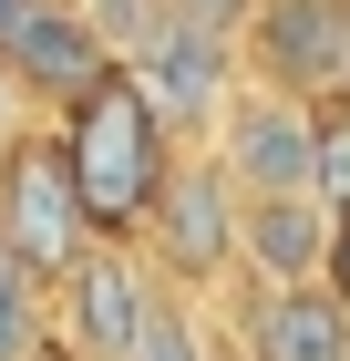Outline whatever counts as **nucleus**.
I'll return each instance as SVG.
<instances>
[{
  "label": "nucleus",
  "instance_id": "f257e3e1",
  "mask_svg": "<svg viewBox=\"0 0 350 361\" xmlns=\"http://www.w3.org/2000/svg\"><path fill=\"white\" fill-rule=\"evenodd\" d=\"M52 124H62V155H73V186H82V207H93V227H104V238H135L155 176L175 166V124L155 114V93H144L124 62H104Z\"/></svg>",
  "mask_w": 350,
  "mask_h": 361
},
{
  "label": "nucleus",
  "instance_id": "f03ea898",
  "mask_svg": "<svg viewBox=\"0 0 350 361\" xmlns=\"http://www.w3.org/2000/svg\"><path fill=\"white\" fill-rule=\"evenodd\" d=\"M237 217H247V186L216 166V145H175V166L155 176L135 217V248L155 258V279L175 300H216L237 279Z\"/></svg>",
  "mask_w": 350,
  "mask_h": 361
},
{
  "label": "nucleus",
  "instance_id": "7ed1b4c3",
  "mask_svg": "<svg viewBox=\"0 0 350 361\" xmlns=\"http://www.w3.org/2000/svg\"><path fill=\"white\" fill-rule=\"evenodd\" d=\"M0 238H11V258H21L31 279H62L93 238H104L93 207H82V186H73V155H62L52 114H21V124L0 135Z\"/></svg>",
  "mask_w": 350,
  "mask_h": 361
},
{
  "label": "nucleus",
  "instance_id": "20e7f679",
  "mask_svg": "<svg viewBox=\"0 0 350 361\" xmlns=\"http://www.w3.org/2000/svg\"><path fill=\"white\" fill-rule=\"evenodd\" d=\"M165 300H175V289L155 279V258H144L135 238H93V248L52 279V341L82 351V361H124Z\"/></svg>",
  "mask_w": 350,
  "mask_h": 361
},
{
  "label": "nucleus",
  "instance_id": "39448f33",
  "mask_svg": "<svg viewBox=\"0 0 350 361\" xmlns=\"http://www.w3.org/2000/svg\"><path fill=\"white\" fill-rule=\"evenodd\" d=\"M206 320L247 361H350V300L330 279H227Z\"/></svg>",
  "mask_w": 350,
  "mask_h": 361
},
{
  "label": "nucleus",
  "instance_id": "423d86ee",
  "mask_svg": "<svg viewBox=\"0 0 350 361\" xmlns=\"http://www.w3.org/2000/svg\"><path fill=\"white\" fill-rule=\"evenodd\" d=\"M206 145H216V166L237 176L247 196L320 186V104H309V93H278V83H258V73H237V93L216 104Z\"/></svg>",
  "mask_w": 350,
  "mask_h": 361
},
{
  "label": "nucleus",
  "instance_id": "0eeeda50",
  "mask_svg": "<svg viewBox=\"0 0 350 361\" xmlns=\"http://www.w3.org/2000/svg\"><path fill=\"white\" fill-rule=\"evenodd\" d=\"M237 62L278 93L350 104V0H258L237 31Z\"/></svg>",
  "mask_w": 350,
  "mask_h": 361
},
{
  "label": "nucleus",
  "instance_id": "6e6552de",
  "mask_svg": "<svg viewBox=\"0 0 350 361\" xmlns=\"http://www.w3.org/2000/svg\"><path fill=\"white\" fill-rule=\"evenodd\" d=\"M124 73H135L144 93H155V114L175 124V145H206V124H216V104L237 93V31H206V21H186V11H165L155 31H144L135 52H124Z\"/></svg>",
  "mask_w": 350,
  "mask_h": 361
},
{
  "label": "nucleus",
  "instance_id": "1a4fd4ad",
  "mask_svg": "<svg viewBox=\"0 0 350 361\" xmlns=\"http://www.w3.org/2000/svg\"><path fill=\"white\" fill-rule=\"evenodd\" d=\"M104 31L82 21V0H21L11 21H0V73H11V93H21L31 114H62L93 73H104Z\"/></svg>",
  "mask_w": 350,
  "mask_h": 361
},
{
  "label": "nucleus",
  "instance_id": "9d476101",
  "mask_svg": "<svg viewBox=\"0 0 350 361\" xmlns=\"http://www.w3.org/2000/svg\"><path fill=\"white\" fill-rule=\"evenodd\" d=\"M320 258H330V196L320 186L247 196V217H237V279H320Z\"/></svg>",
  "mask_w": 350,
  "mask_h": 361
},
{
  "label": "nucleus",
  "instance_id": "9b49d317",
  "mask_svg": "<svg viewBox=\"0 0 350 361\" xmlns=\"http://www.w3.org/2000/svg\"><path fill=\"white\" fill-rule=\"evenodd\" d=\"M42 341H52V279L0 269V361H31Z\"/></svg>",
  "mask_w": 350,
  "mask_h": 361
},
{
  "label": "nucleus",
  "instance_id": "f8f14e48",
  "mask_svg": "<svg viewBox=\"0 0 350 361\" xmlns=\"http://www.w3.org/2000/svg\"><path fill=\"white\" fill-rule=\"evenodd\" d=\"M82 21L104 31V52L124 62V52H135V42H144V31L165 21V0H82Z\"/></svg>",
  "mask_w": 350,
  "mask_h": 361
},
{
  "label": "nucleus",
  "instance_id": "ddd939ff",
  "mask_svg": "<svg viewBox=\"0 0 350 361\" xmlns=\"http://www.w3.org/2000/svg\"><path fill=\"white\" fill-rule=\"evenodd\" d=\"M320 196H350V104H320Z\"/></svg>",
  "mask_w": 350,
  "mask_h": 361
},
{
  "label": "nucleus",
  "instance_id": "4468645a",
  "mask_svg": "<svg viewBox=\"0 0 350 361\" xmlns=\"http://www.w3.org/2000/svg\"><path fill=\"white\" fill-rule=\"evenodd\" d=\"M320 279L350 300V196H330V258H320Z\"/></svg>",
  "mask_w": 350,
  "mask_h": 361
},
{
  "label": "nucleus",
  "instance_id": "2eb2a0df",
  "mask_svg": "<svg viewBox=\"0 0 350 361\" xmlns=\"http://www.w3.org/2000/svg\"><path fill=\"white\" fill-rule=\"evenodd\" d=\"M165 11H186V21H206V31H247L258 0H165Z\"/></svg>",
  "mask_w": 350,
  "mask_h": 361
},
{
  "label": "nucleus",
  "instance_id": "dca6fc26",
  "mask_svg": "<svg viewBox=\"0 0 350 361\" xmlns=\"http://www.w3.org/2000/svg\"><path fill=\"white\" fill-rule=\"evenodd\" d=\"M21 114H31V104H21V93H11V73H0V135H11V124H21Z\"/></svg>",
  "mask_w": 350,
  "mask_h": 361
},
{
  "label": "nucleus",
  "instance_id": "f3484780",
  "mask_svg": "<svg viewBox=\"0 0 350 361\" xmlns=\"http://www.w3.org/2000/svg\"><path fill=\"white\" fill-rule=\"evenodd\" d=\"M31 361H82V351H62V341H42V351H31Z\"/></svg>",
  "mask_w": 350,
  "mask_h": 361
},
{
  "label": "nucleus",
  "instance_id": "a211bd4d",
  "mask_svg": "<svg viewBox=\"0 0 350 361\" xmlns=\"http://www.w3.org/2000/svg\"><path fill=\"white\" fill-rule=\"evenodd\" d=\"M0 269H21V258H11V238H0Z\"/></svg>",
  "mask_w": 350,
  "mask_h": 361
},
{
  "label": "nucleus",
  "instance_id": "6ab92c4d",
  "mask_svg": "<svg viewBox=\"0 0 350 361\" xmlns=\"http://www.w3.org/2000/svg\"><path fill=\"white\" fill-rule=\"evenodd\" d=\"M216 361H247V351H227V341H216Z\"/></svg>",
  "mask_w": 350,
  "mask_h": 361
},
{
  "label": "nucleus",
  "instance_id": "aec40b11",
  "mask_svg": "<svg viewBox=\"0 0 350 361\" xmlns=\"http://www.w3.org/2000/svg\"><path fill=\"white\" fill-rule=\"evenodd\" d=\"M11 11H21V0H0V21H11Z\"/></svg>",
  "mask_w": 350,
  "mask_h": 361
}]
</instances>
